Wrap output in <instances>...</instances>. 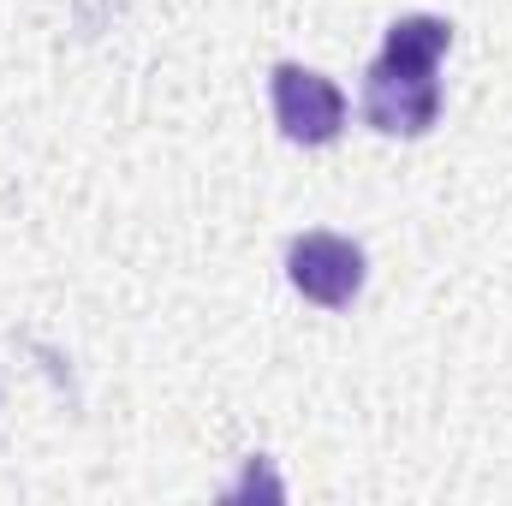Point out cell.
Returning <instances> with one entry per match:
<instances>
[{
  "mask_svg": "<svg viewBox=\"0 0 512 506\" xmlns=\"http://www.w3.org/2000/svg\"><path fill=\"white\" fill-rule=\"evenodd\" d=\"M274 120L292 143H328L346 126V96L334 78L286 60V66H274Z\"/></svg>",
  "mask_w": 512,
  "mask_h": 506,
  "instance_id": "2",
  "label": "cell"
},
{
  "mask_svg": "<svg viewBox=\"0 0 512 506\" xmlns=\"http://www.w3.org/2000/svg\"><path fill=\"white\" fill-rule=\"evenodd\" d=\"M364 114H370V126L387 131V137H417V131H429L435 114H441L435 66L382 54V60L370 66V78H364Z\"/></svg>",
  "mask_w": 512,
  "mask_h": 506,
  "instance_id": "1",
  "label": "cell"
},
{
  "mask_svg": "<svg viewBox=\"0 0 512 506\" xmlns=\"http://www.w3.org/2000/svg\"><path fill=\"white\" fill-rule=\"evenodd\" d=\"M447 42H453V24H447V18H435V12H405V18H393L382 54L417 60V66H441Z\"/></svg>",
  "mask_w": 512,
  "mask_h": 506,
  "instance_id": "4",
  "label": "cell"
},
{
  "mask_svg": "<svg viewBox=\"0 0 512 506\" xmlns=\"http://www.w3.org/2000/svg\"><path fill=\"white\" fill-rule=\"evenodd\" d=\"M286 274H292V286H298L310 304L340 310V304H352L358 286H364V251H358L352 239H340V233H304V239H292V251H286Z\"/></svg>",
  "mask_w": 512,
  "mask_h": 506,
  "instance_id": "3",
  "label": "cell"
}]
</instances>
